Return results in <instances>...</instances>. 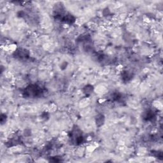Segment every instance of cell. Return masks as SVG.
<instances>
[{
    "instance_id": "obj_1",
    "label": "cell",
    "mask_w": 163,
    "mask_h": 163,
    "mask_svg": "<svg viewBox=\"0 0 163 163\" xmlns=\"http://www.w3.org/2000/svg\"><path fill=\"white\" fill-rule=\"evenodd\" d=\"M26 96L28 97H38L39 96L42 95L43 93L42 89L39 86L36 85H32L29 86L28 88H26L25 91L24 92Z\"/></svg>"
},
{
    "instance_id": "obj_2",
    "label": "cell",
    "mask_w": 163,
    "mask_h": 163,
    "mask_svg": "<svg viewBox=\"0 0 163 163\" xmlns=\"http://www.w3.org/2000/svg\"><path fill=\"white\" fill-rule=\"evenodd\" d=\"M13 55L15 57H19V59H26L29 56V52L25 49H17L14 52Z\"/></svg>"
},
{
    "instance_id": "obj_3",
    "label": "cell",
    "mask_w": 163,
    "mask_h": 163,
    "mask_svg": "<svg viewBox=\"0 0 163 163\" xmlns=\"http://www.w3.org/2000/svg\"><path fill=\"white\" fill-rule=\"evenodd\" d=\"M105 122V117L104 115L102 114H99L96 117V125L99 127L101 126L102 125L104 124Z\"/></svg>"
},
{
    "instance_id": "obj_4",
    "label": "cell",
    "mask_w": 163,
    "mask_h": 163,
    "mask_svg": "<svg viewBox=\"0 0 163 163\" xmlns=\"http://www.w3.org/2000/svg\"><path fill=\"white\" fill-rule=\"evenodd\" d=\"M131 75H130L129 73H128V72H124V73H123V75H122V78H123L124 80L125 81L129 80L131 79Z\"/></svg>"
},
{
    "instance_id": "obj_5",
    "label": "cell",
    "mask_w": 163,
    "mask_h": 163,
    "mask_svg": "<svg viewBox=\"0 0 163 163\" xmlns=\"http://www.w3.org/2000/svg\"><path fill=\"white\" fill-rule=\"evenodd\" d=\"M93 90V87L91 85H87L85 86V88H84V92L86 94H90V92L92 91Z\"/></svg>"
}]
</instances>
